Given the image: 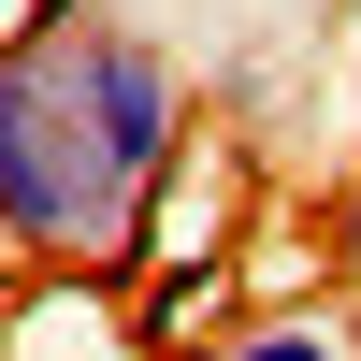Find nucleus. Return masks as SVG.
<instances>
[{
  "mask_svg": "<svg viewBox=\"0 0 361 361\" xmlns=\"http://www.w3.org/2000/svg\"><path fill=\"white\" fill-rule=\"evenodd\" d=\"M188 145H202V102L159 29L73 0L58 29L0 44V260L29 275L145 260V202Z\"/></svg>",
  "mask_w": 361,
  "mask_h": 361,
  "instance_id": "nucleus-1",
  "label": "nucleus"
},
{
  "mask_svg": "<svg viewBox=\"0 0 361 361\" xmlns=\"http://www.w3.org/2000/svg\"><path fill=\"white\" fill-rule=\"evenodd\" d=\"M333 275L361 289V173H347V202H333Z\"/></svg>",
  "mask_w": 361,
  "mask_h": 361,
  "instance_id": "nucleus-5",
  "label": "nucleus"
},
{
  "mask_svg": "<svg viewBox=\"0 0 361 361\" xmlns=\"http://www.w3.org/2000/svg\"><path fill=\"white\" fill-rule=\"evenodd\" d=\"M217 333H246V318H231V260H159V275H145V347H217Z\"/></svg>",
  "mask_w": 361,
  "mask_h": 361,
  "instance_id": "nucleus-3",
  "label": "nucleus"
},
{
  "mask_svg": "<svg viewBox=\"0 0 361 361\" xmlns=\"http://www.w3.org/2000/svg\"><path fill=\"white\" fill-rule=\"evenodd\" d=\"M217 231H231V145L202 130L188 159L159 173V202H145V275H159V260H231Z\"/></svg>",
  "mask_w": 361,
  "mask_h": 361,
  "instance_id": "nucleus-2",
  "label": "nucleus"
},
{
  "mask_svg": "<svg viewBox=\"0 0 361 361\" xmlns=\"http://www.w3.org/2000/svg\"><path fill=\"white\" fill-rule=\"evenodd\" d=\"M202 361H361V318L347 304H260L246 333H217Z\"/></svg>",
  "mask_w": 361,
  "mask_h": 361,
  "instance_id": "nucleus-4",
  "label": "nucleus"
}]
</instances>
